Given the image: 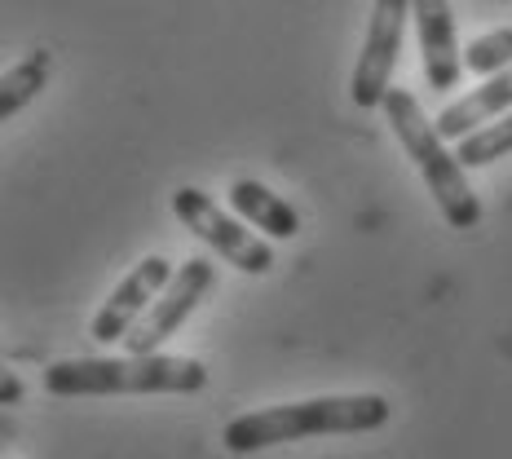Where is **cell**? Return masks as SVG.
<instances>
[{
	"label": "cell",
	"mask_w": 512,
	"mask_h": 459,
	"mask_svg": "<svg viewBox=\"0 0 512 459\" xmlns=\"http://www.w3.org/2000/svg\"><path fill=\"white\" fill-rule=\"evenodd\" d=\"M508 111H512V67L486 76L482 89L464 93L460 102H451L446 111H437V133H442L446 142H460V137H468L473 128L499 120V115H508Z\"/></svg>",
	"instance_id": "cell-9"
},
{
	"label": "cell",
	"mask_w": 512,
	"mask_h": 459,
	"mask_svg": "<svg viewBox=\"0 0 512 459\" xmlns=\"http://www.w3.org/2000/svg\"><path fill=\"white\" fill-rule=\"evenodd\" d=\"M508 62H512V27L486 31L464 49V71H473V76H495Z\"/></svg>",
	"instance_id": "cell-13"
},
{
	"label": "cell",
	"mask_w": 512,
	"mask_h": 459,
	"mask_svg": "<svg viewBox=\"0 0 512 459\" xmlns=\"http://www.w3.org/2000/svg\"><path fill=\"white\" fill-rule=\"evenodd\" d=\"M384 111H389V124H393V133H398L402 151L415 159L424 186L433 190V199H437V208H442L446 226H451V230H473L477 221H482V204H477L473 186H468L460 155L446 151V137L437 133V124L424 115L420 98H415L411 89H389Z\"/></svg>",
	"instance_id": "cell-3"
},
{
	"label": "cell",
	"mask_w": 512,
	"mask_h": 459,
	"mask_svg": "<svg viewBox=\"0 0 512 459\" xmlns=\"http://www.w3.org/2000/svg\"><path fill=\"white\" fill-rule=\"evenodd\" d=\"M49 76H53L49 49H31L23 62H14V67L5 71V80H0V120H14L27 102H36L40 89L49 84Z\"/></svg>",
	"instance_id": "cell-11"
},
{
	"label": "cell",
	"mask_w": 512,
	"mask_h": 459,
	"mask_svg": "<svg viewBox=\"0 0 512 459\" xmlns=\"http://www.w3.org/2000/svg\"><path fill=\"white\" fill-rule=\"evenodd\" d=\"M411 14H415L411 0H376V5H371L367 40H362L354 80H349V93H354V102L362 111L384 106V98H389V80H393V67H398L402 36H407Z\"/></svg>",
	"instance_id": "cell-6"
},
{
	"label": "cell",
	"mask_w": 512,
	"mask_h": 459,
	"mask_svg": "<svg viewBox=\"0 0 512 459\" xmlns=\"http://www.w3.org/2000/svg\"><path fill=\"white\" fill-rule=\"evenodd\" d=\"M173 212H177L181 226L195 234V239H204L217 256H226V265H234V270H243V274H265V270L274 265L270 243H265L261 234H252L243 217H239V221L226 217V208H221L217 199H208L204 190L181 186L177 195H173Z\"/></svg>",
	"instance_id": "cell-4"
},
{
	"label": "cell",
	"mask_w": 512,
	"mask_h": 459,
	"mask_svg": "<svg viewBox=\"0 0 512 459\" xmlns=\"http://www.w3.org/2000/svg\"><path fill=\"white\" fill-rule=\"evenodd\" d=\"M208 367L199 358L128 354V358H67L45 371L53 398H124V393H199Z\"/></svg>",
	"instance_id": "cell-2"
},
{
	"label": "cell",
	"mask_w": 512,
	"mask_h": 459,
	"mask_svg": "<svg viewBox=\"0 0 512 459\" xmlns=\"http://www.w3.org/2000/svg\"><path fill=\"white\" fill-rule=\"evenodd\" d=\"M411 9H415V31H420L424 80H429L433 93H451L464 71V53L455 45L451 0H411Z\"/></svg>",
	"instance_id": "cell-8"
},
{
	"label": "cell",
	"mask_w": 512,
	"mask_h": 459,
	"mask_svg": "<svg viewBox=\"0 0 512 459\" xmlns=\"http://www.w3.org/2000/svg\"><path fill=\"white\" fill-rule=\"evenodd\" d=\"M230 208L239 212L248 226L270 234V239H296V230H301V212L287 204L283 195H274L270 186H261V181H252V177H243V181L230 186Z\"/></svg>",
	"instance_id": "cell-10"
},
{
	"label": "cell",
	"mask_w": 512,
	"mask_h": 459,
	"mask_svg": "<svg viewBox=\"0 0 512 459\" xmlns=\"http://www.w3.org/2000/svg\"><path fill=\"white\" fill-rule=\"evenodd\" d=\"M173 261L168 256H146V261H137L133 270H128V279H120L111 296L102 301V309L93 314L89 323V336L102 340V345H115V340H124L133 332L137 323H142V314L155 305V296L164 292L168 283H173Z\"/></svg>",
	"instance_id": "cell-7"
},
{
	"label": "cell",
	"mask_w": 512,
	"mask_h": 459,
	"mask_svg": "<svg viewBox=\"0 0 512 459\" xmlns=\"http://www.w3.org/2000/svg\"><path fill=\"white\" fill-rule=\"evenodd\" d=\"M212 283H217V265H212L208 256H190V261H181L173 283L155 296V305L142 314V323L124 336V349L128 354H155L164 340H173L181 332V323L195 314V305L212 292Z\"/></svg>",
	"instance_id": "cell-5"
},
{
	"label": "cell",
	"mask_w": 512,
	"mask_h": 459,
	"mask_svg": "<svg viewBox=\"0 0 512 459\" xmlns=\"http://www.w3.org/2000/svg\"><path fill=\"white\" fill-rule=\"evenodd\" d=\"M389 424V402L380 393H345V398H309L283 402V407H261L226 424L221 442L230 455H252L265 446L301 442V437L327 433H376Z\"/></svg>",
	"instance_id": "cell-1"
},
{
	"label": "cell",
	"mask_w": 512,
	"mask_h": 459,
	"mask_svg": "<svg viewBox=\"0 0 512 459\" xmlns=\"http://www.w3.org/2000/svg\"><path fill=\"white\" fill-rule=\"evenodd\" d=\"M18 398H23V380H18L14 371H5V380H0V402H5V407H14Z\"/></svg>",
	"instance_id": "cell-14"
},
{
	"label": "cell",
	"mask_w": 512,
	"mask_h": 459,
	"mask_svg": "<svg viewBox=\"0 0 512 459\" xmlns=\"http://www.w3.org/2000/svg\"><path fill=\"white\" fill-rule=\"evenodd\" d=\"M508 151H512V111L482 128H473V133L460 137V146H455L464 168H486V164H495V159H504Z\"/></svg>",
	"instance_id": "cell-12"
}]
</instances>
